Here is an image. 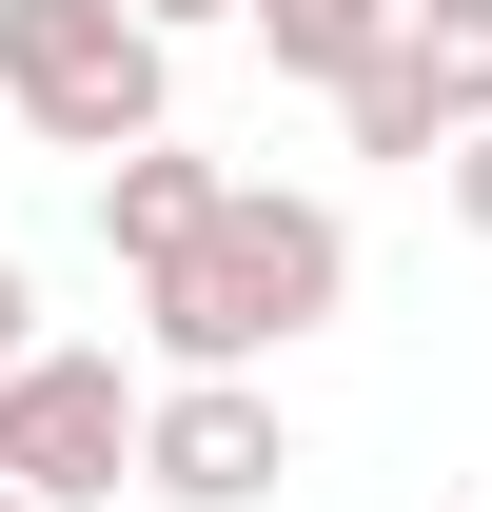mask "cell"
Returning a JSON list of instances; mask_svg holds the SVG:
<instances>
[{
  "mask_svg": "<svg viewBox=\"0 0 492 512\" xmlns=\"http://www.w3.org/2000/svg\"><path fill=\"white\" fill-rule=\"evenodd\" d=\"M138 434H158V394H138L119 355H79V335H40V355L0 375V473H20L40 512H99L138 473Z\"/></svg>",
  "mask_w": 492,
  "mask_h": 512,
  "instance_id": "3",
  "label": "cell"
},
{
  "mask_svg": "<svg viewBox=\"0 0 492 512\" xmlns=\"http://www.w3.org/2000/svg\"><path fill=\"white\" fill-rule=\"evenodd\" d=\"M394 40H414V0H256V60H276V79H315V99H355Z\"/></svg>",
  "mask_w": 492,
  "mask_h": 512,
  "instance_id": "7",
  "label": "cell"
},
{
  "mask_svg": "<svg viewBox=\"0 0 492 512\" xmlns=\"http://www.w3.org/2000/svg\"><path fill=\"white\" fill-rule=\"evenodd\" d=\"M0 99L40 158H138L178 138V40L138 0H0Z\"/></svg>",
  "mask_w": 492,
  "mask_h": 512,
  "instance_id": "2",
  "label": "cell"
},
{
  "mask_svg": "<svg viewBox=\"0 0 492 512\" xmlns=\"http://www.w3.org/2000/svg\"><path fill=\"white\" fill-rule=\"evenodd\" d=\"M217 158H197V138H138V158H99V237H119V276H158V256H197L217 237Z\"/></svg>",
  "mask_w": 492,
  "mask_h": 512,
  "instance_id": "6",
  "label": "cell"
},
{
  "mask_svg": "<svg viewBox=\"0 0 492 512\" xmlns=\"http://www.w3.org/2000/svg\"><path fill=\"white\" fill-rule=\"evenodd\" d=\"M335 119H355V158H414V178H433V158L492 119V0H414V40H394Z\"/></svg>",
  "mask_w": 492,
  "mask_h": 512,
  "instance_id": "4",
  "label": "cell"
},
{
  "mask_svg": "<svg viewBox=\"0 0 492 512\" xmlns=\"http://www.w3.org/2000/svg\"><path fill=\"white\" fill-rule=\"evenodd\" d=\"M335 296H355V217L237 178V197H217V237L138 276V335H158V375H256V355H296Z\"/></svg>",
  "mask_w": 492,
  "mask_h": 512,
  "instance_id": "1",
  "label": "cell"
},
{
  "mask_svg": "<svg viewBox=\"0 0 492 512\" xmlns=\"http://www.w3.org/2000/svg\"><path fill=\"white\" fill-rule=\"evenodd\" d=\"M0 512H40V493H20V473H0Z\"/></svg>",
  "mask_w": 492,
  "mask_h": 512,
  "instance_id": "11",
  "label": "cell"
},
{
  "mask_svg": "<svg viewBox=\"0 0 492 512\" xmlns=\"http://www.w3.org/2000/svg\"><path fill=\"white\" fill-rule=\"evenodd\" d=\"M433 178H453V217H473V237H492V119L453 138V158H433Z\"/></svg>",
  "mask_w": 492,
  "mask_h": 512,
  "instance_id": "8",
  "label": "cell"
},
{
  "mask_svg": "<svg viewBox=\"0 0 492 512\" xmlns=\"http://www.w3.org/2000/svg\"><path fill=\"white\" fill-rule=\"evenodd\" d=\"M276 473H296V414L256 375H158V434H138V493L158 512H256Z\"/></svg>",
  "mask_w": 492,
  "mask_h": 512,
  "instance_id": "5",
  "label": "cell"
},
{
  "mask_svg": "<svg viewBox=\"0 0 492 512\" xmlns=\"http://www.w3.org/2000/svg\"><path fill=\"white\" fill-rule=\"evenodd\" d=\"M138 20H158V40H197V20H256V0H138Z\"/></svg>",
  "mask_w": 492,
  "mask_h": 512,
  "instance_id": "10",
  "label": "cell"
},
{
  "mask_svg": "<svg viewBox=\"0 0 492 512\" xmlns=\"http://www.w3.org/2000/svg\"><path fill=\"white\" fill-rule=\"evenodd\" d=\"M0 138H20V99H0Z\"/></svg>",
  "mask_w": 492,
  "mask_h": 512,
  "instance_id": "12",
  "label": "cell"
},
{
  "mask_svg": "<svg viewBox=\"0 0 492 512\" xmlns=\"http://www.w3.org/2000/svg\"><path fill=\"white\" fill-rule=\"evenodd\" d=\"M20 355H40V276L0 256V375H20Z\"/></svg>",
  "mask_w": 492,
  "mask_h": 512,
  "instance_id": "9",
  "label": "cell"
}]
</instances>
